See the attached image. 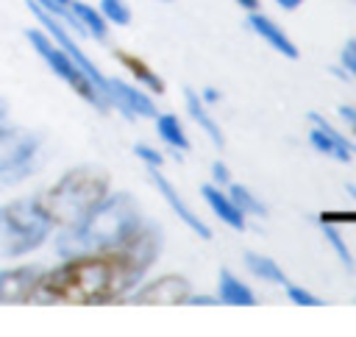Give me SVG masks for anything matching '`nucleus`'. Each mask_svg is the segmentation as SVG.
Wrapping results in <instances>:
<instances>
[{
  "label": "nucleus",
  "mask_w": 356,
  "mask_h": 337,
  "mask_svg": "<svg viewBox=\"0 0 356 337\" xmlns=\"http://www.w3.org/2000/svg\"><path fill=\"white\" fill-rule=\"evenodd\" d=\"M25 39H28L31 47L42 56V61H44V64H47V67H50V70H53V72H56V75H58L75 95H81L86 103H92V106L100 109V111L108 109V103L103 100V95L97 92V86L86 78V72H83V70H81V67H78V64H75V61H72V58H70V56H67V53H64L47 33H44V31L28 28V31H25Z\"/></svg>",
  "instance_id": "39448f33"
},
{
  "label": "nucleus",
  "mask_w": 356,
  "mask_h": 337,
  "mask_svg": "<svg viewBox=\"0 0 356 337\" xmlns=\"http://www.w3.org/2000/svg\"><path fill=\"white\" fill-rule=\"evenodd\" d=\"M108 189H111V178L106 170L95 164H81L67 170L53 187L36 195V203L53 226L72 228L108 195Z\"/></svg>",
  "instance_id": "7ed1b4c3"
},
{
  "label": "nucleus",
  "mask_w": 356,
  "mask_h": 337,
  "mask_svg": "<svg viewBox=\"0 0 356 337\" xmlns=\"http://www.w3.org/2000/svg\"><path fill=\"white\" fill-rule=\"evenodd\" d=\"M306 117H309V123H314V125H317L323 134H328V136H331L337 145H342L348 153H356V145H353V142H350L345 134H339V131H337V128H334V125H331V123H328V120H325L320 111H309Z\"/></svg>",
  "instance_id": "b1692460"
},
{
  "label": "nucleus",
  "mask_w": 356,
  "mask_h": 337,
  "mask_svg": "<svg viewBox=\"0 0 356 337\" xmlns=\"http://www.w3.org/2000/svg\"><path fill=\"white\" fill-rule=\"evenodd\" d=\"M217 298H220V304H228V306H253V304H256L253 290H250L242 279H236L228 267H222V270H220Z\"/></svg>",
  "instance_id": "2eb2a0df"
},
{
  "label": "nucleus",
  "mask_w": 356,
  "mask_h": 337,
  "mask_svg": "<svg viewBox=\"0 0 356 337\" xmlns=\"http://www.w3.org/2000/svg\"><path fill=\"white\" fill-rule=\"evenodd\" d=\"M339 117H342V120L350 125V131L356 134V109H353V106H342V109H339Z\"/></svg>",
  "instance_id": "c756f323"
},
{
  "label": "nucleus",
  "mask_w": 356,
  "mask_h": 337,
  "mask_svg": "<svg viewBox=\"0 0 356 337\" xmlns=\"http://www.w3.org/2000/svg\"><path fill=\"white\" fill-rule=\"evenodd\" d=\"M189 281L184 276H161L156 281H147L142 287H134L125 298L128 304H186L189 298Z\"/></svg>",
  "instance_id": "1a4fd4ad"
},
{
  "label": "nucleus",
  "mask_w": 356,
  "mask_h": 337,
  "mask_svg": "<svg viewBox=\"0 0 356 337\" xmlns=\"http://www.w3.org/2000/svg\"><path fill=\"white\" fill-rule=\"evenodd\" d=\"M186 304H192V306H214V304H220V298H214V295H192L189 292Z\"/></svg>",
  "instance_id": "c85d7f7f"
},
{
  "label": "nucleus",
  "mask_w": 356,
  "mask_h": 337,
  "mask_svg": "<svg viewBox=\"0 0 356 337\" xmlns=\"http://www.w3.org/2000/svg\"><path fill=\"white\" fill-rule=\"evenodd\" d=\"M50 231H53V223L39 209L36 195L17 198L0 206V259H14L36 251Z\"/></svg>",
  "instance_id": "20e7f679"
},
{
  "label": "nucleus",
  "mask_w": 356,
  "mask_h": 337,
  "mask_svg": "<svg viewBox=\"0 0 356 337\" xmlns=\"http://www.w3.org/2000/svg\"><path fill=\"white\" fill-rule=\"evenodd\" d=\"M281 8H286V11H295L298 6H303V0H275Z\"/></svg>",
  "instance_id": "2f4dec72"
},
{
  "label": "nucleus",
  "mask_w": 356,
  "mask_h": 337,
  "mask_svg": "<svg viewBox=\"0 0 356 337\" xmlns=\"http://www.w3.org/2000/svg\"><path fill=\"white\" fill-rule=\"evenodd\" d=\"M228 198L234 201V206L248 217V214H253V217H267V206L245 187V184H228Z\"/></svg>",
  "instance_id": "aec40b11"
},
{
  "label": "nucleus",
  "mask_w": 356,
  "mask_h": 337,
  "mask_svg": "<svg viewBox=\"0 0 356 337\" xmlns=\"http://www.w3.org/2000/svg\"><path fill=\"white\" fill-rule=\"evenodd\" d=\"M339 64H342V70H345L350 78H356V39H348V42L342 45Z\"/></svg>",
  "instance_id": "a878e982"
},
{
  "label": "nucleus",
  "mask_w": 356,
  "mask_h": 337,
  "mask_svg": "<svg viewBox=\"0 0 356 337\" xmlns=\"http://www.w3.org/2000/svg\"><path fill=\"white\" fill-rule=\"evenodd\" d=\"M184 103H186V111H189V117L206 131V136L214 142V148L217 150H222L225 148V136H222V128L214 123V117L206 111V103H203V97H200V92H195L192 86H186L184 89Z\"/></svg>",
  "instance_id": "4468645a"
},
{
  "label": "nucleus",
  "mask_w": 356,
  "mask_h": 337,
  "mask_svg": "<svg viewBox=\"0 0 356 337\" xmlns=\"http://www.w3.org/2000/svg\"><path fill=\"white\" fill-rule=\"evenodd\" d=\"M134 156H139L142 162H145V167H161L164 164V156L156 150V148H150V145H134Z\"/></svg>",
  "instance_id": "bb28decb"
},
{
  "label": "nucleus",
  "mask_w": 356,
  "mask_h": 337,
  "mask_svg": "<svg viewBox=\"0 0 356 337\" xmlns=\"http://www.w3.org/2000/svg\"><path fill=\"white\" fill-rule=\"evenodd\" d=\"M42 273V265H17L0 270V304H31Z\"/></svg>",
  "instance_id": "9d476101"
},
{
  "label": "nucleus",
  "mask_w": 356,
  "mask_h": 337,
  "mask_svg": "<svg viewBox=\"0 0 356 337\" xmlns=\"http://www.w3.org/2000/svg\"><path fill=\"white\" fill-rule=\"evenodd\" d=\"M39 150V134L22 125H0V175L14 178V170L28 173Z\"/></svg>",
  "instance_id": "0eeeda50"
},
{
  "label": "nucleus",
  "mask_w": 356,
  "mask_h": 337,
  "mask_svg": "<svg viewBox=\"0 0 356 337\" xmlns=\"http://www.w3.org/2000/svg\"><path fill=\"white\" fill-rule=\"evenodd\" d=\"M106 103H108V109L114 106L128 120H136V117L153 120L159 114L156 100H150V95H145L142 89H136L120 78H106Z\"/></svg>",
  "instance_id": "6e6552de"
},
{
  "label": "nucleus",
  "mask_w": 356,
  "mask_h": 337,
  "mask_svg": "<svg viewBox=\"0 0 356 337\" xmlns=\"http://www.w3.org/2000/svg\"><path fill=\"white\" fill-rule=\"evenodd\" d=\"M245 267L256 276V279H264V281H273V284H289L286 281V276H284V270L278 267V262H273L270 256H261V253H253V251H248L245 253Z\"/></svg>",
  "instance_id": "6ab92c4d"
},
{
  "label": "nucleus",
  "mask_w": 356,
  "mask_h": 337,
  "mask_svg": "<svg viewBox=\"0 0 356 337\" xmlns=\"http://www.w3.org/2000/svg\"><path fill=\"white\" fill-rule=\"evenodd\" d=\"M114 56H117V61H120L139 84H145L150 92H156V95L164 92V81L159 78V72H156L145 58H139V56H134V53H128V50H117Z\"/></svg>",
  "instance_id": "f3484780"
},
{
  "label": "nucleus",
  "mask_w": 356,
  "mask_h": 337,
  "mask_svg": "<svg viewBox=\"0 0 356 337\" xmlns=\"http://www.w3.org/2000/svg\"><path fill=\"white\" fill-rule=\"evenodd\" d=\"M70 8H72V14L81 19V25L86 28V36H95V39L106 42L108 22H106V17L100 14V8H95V6H89V3H83V0H70Z\"/></svg>",
  "instance_id": "a211bd4d"
},
{
  "label": "nucleus",
  "mask_w": 356,
  "mask_h": 337,
  "mask_svg": "<svg viewBox=\"0 0 356 337\" xmlns=\"http://www.w3.org/2000/svg\"><path fill=\"white\" fill-rule=\"evenodd\" d=\"M320 231H323V237H325V242L334 248V253L339 256V262L345 265V270H353L356 265H353V256H350V248H348V242L342 240V234H339V228H337V223H331V220H320Z\"/></svg>",
  "instance_id": "412c9836"
},
{
  "label": "nucleus",
  "mask_w": 356,
  "mask_h": 337,
  "mask_svg": "<svg viewBox=\"0 0 356 337\" xmlns=\"http://www.w3.org/2000/svg\"><path fill=\"white\" fill-rule=\"evenodd\" d=\"M345 189H348L350 198H356V187H353V184H345Z\"/></svg>",
  "instance_id": "f704fd0d"
},
{
  "label": "nucleus",
  "mask_w": 356,
  "mask_h": 337,
  "mask_svg": "<svg viewBox=\"0 0 356 337\" xmlns=\"http://www.w3.org/2000/svg\"><path fill=\"white\" fill-rule=\"evenodd\" d=\"M142 212L134 195L128 192H108L78 226L64 228V234L56 242V251L61 256H75L86 251H100L122 242L139 223Z\"/></svg>",
  "instance_id": "f03ea898"
},
{
  "label": "nucleus",
  "mask_w": 356,
  "mask_h": 337,
  "mask_svg": "<svg viewBox=\"0 0 356 337\" xmlns=\"http://www.w3.org/2000/svg\"><path fill=\"white\" fill-rule=\"evenodd\" d=\"M100 14L111 25H128L131 22V8L125 0H100Z\"/></svg>",
  "instance_id": "5701e85b"
},
{
  "label": "nucleus",
  "mask_w": 356,
  "mask_h": 337,
  "mask_svg": "<svg viewBox=\"0 0 356 337\" xmlns=\"http://www.w3.org/2000/svg\"><path fill=\"white\" fill-rule=\"evenodd\" d=\"M211 178H214L217 187H228V184H231V170L225 167V162L217 159V162L211 164Z\"/></svg>",
  "instance_id": "cd10ccee"
},
{
  "label": "nucleus",
  "mask_w": 356,
  "mask_h": 337,
  "mask_svg": "<svg viewBox=\"0 0 356 337\" xmlns=\"http://www.w3.org/2000/svg\"><path fill=\"white\" fill-rule=\"evenodd\" d=\"M200 97H203V103H217V100H222L220 89H214V86H203V89H200Z\"/></svg>",
  "instance_id": "7c9ffc66"
},
{
  "label": "nucleus",
  "mask_w": 356,
  "mask_h": 337,
  "mask_svg": "<svg viewBox=\"0 0 356 337\" xmlns=\"http://www.w3.org/2000/svg\"><path fill=\"white\" fill-rule=\"evenodd\" d=\"M200 195L206 198V203L211 206V212H214L225 226H231V228H236V231H245L248 217L234 206V201L228 198V192H222L217 184H203V187H200Z\"/></svg>",
  "instance_id": "ddd939ff"
},
{
  "label": "nucleus",
  "mask_w": 356,
  "mask_h": 337,
  "mask_svg": "<svg viewBox=\"0 0 356 337\" xmlns=\"http://www.w3.org/2000/svg\"><path fill=\"white\" fill-rule=\"evenodd\" d=\"M147 175H150V181L156 184V189L161 192V198L170 203V209H172V212H175V214H178V217H181V220L200 237V240H211V228H209V226H206V223L186 206V201H184V198L175 192V187L161 175V170H159V167H147Z\"/></svg>",
  "instance_id": "9b49d317"
},
{
  "label": "nucleus",
  "mask_w": 356,
  "mask_h": 337,
  "mask_svg": "<svg viewBox=\"0 0 356 337\" xmlns=\"http://www.w3.org/2000/svg\"><path fill=\"white\" fill-rule=\"evenodd\" d=\"M284 290H286L289 301H295L298 306H323V301H320L314 292H309V290H303V287H298V284H284Z\"/></svg>",
  "instance_id": "393cba45"
},
{
  "label": "nucleus",
  "mask_w": 356,
  "mask_h": 337,
  "mask_svg": "<svg viewBox=\"0 0 356 337\" xmlns=\"http://www.w3.org/2000/svg\"><path fill=\"white\" fill-rule=\"evenodd\" d=\"M309 142H312V148L314 150H320V153H325V156H331V159H337V162H342V164H348L350 159H353V153H348L342 145H337L328 134H323L317 125L309 131Z\"/></svg>",
  "instance_id": "4be33fe9"
},
{
  "label": "nucleus",
  "mask_w": 356,
  "mask_h": 337,
  "mask_svg": "<svg viewBox=\"0 0 356 337\" xmlns=\"http://www.w3.org/2000/svg\"><path fill=\"white\" fill-rule=\"evenodd\" d=\"M164 245L159 223L142 220L122 242L64 256L42 273L31 304H117L153 267Z\"/></svg>",
  "instance_id": "f257e3e1"
},
{
  "label": "nucleus",
  "mask_w": 356,
  "mask_h": 337,
  "mask_svg": "<svg viewBox=\"0 0 356 337\" xmlns=\"http://www.w3.org/2000/svg\"><path fill=\"white\" fill-rule=\"evenodd\" d=\"M248 28H250L256 36H261L273 50H278L281 56H286V58H300V50H298V45L289 39V33H284V28H281L278 22H273L267 14H259V8L248 14Z\"/></svg>",
  "instance_id": "f8f14e48"
},
{
  "label": "nucleus",
  "mask_w": 356,
  "mask_h": 337,
  "mask_svg": "<svg viewBox=\"0 0 356 337\" xmlns=\"http://www.w3.org/2000/svg\"><path fill=\"white\" fill-rule=\"evenodd\" d=\"M28 8H31V14L39 19V25L50 33V39H53V42H56V45H58V47H61V50H64V53H67V56H70V58H72L83 72H86V78L97 86V92H100V95H103V100H106V75H103V72L95 67V61H92V58L78 47V42L72 39V33H70V31H67V28H64L53 14H50V11H44L36 0H28Z\"/></svg>",
  "instance_id": "423d86ee"
},
{
  "label": "nucleus",
  "mask_w": 356,
  "mask_h": 337,
  "mask_svg": "<svg viewBox=\"0 0 356 337\" xmlns=\"http://www.w3.org/2000/svg\"><path fill=\"white\" fill-rule=\"evenodd\" d=\"M153 120H156V134L161 136V142L172 148L175 159H181V153H184V150H189V148H192V142H189V136H186V131H184V125H181L178 114L167 111V114H156Z\"/></svg>",
  "instance_id": "dca6fc26"
},
{
  "label": "nucleus",
  "mask_w": 356,
  "mask_h": 337,
  "mask_svg": "<svg viewBox=\"0 0 356 337\" xmlns=\"http://www.w3.org/2000/svg\"><path fill=\"white\" fill-rule=\"evenodd\" d=\"M58 3H70V0H58Z\"/></svg>",
  "instance_id": "c9c22d12"
},
{
  "label": "nucleus",
  "mask_w": 356,
  "mask_h": 337,
  "mask_svg": "<svg viewBox=\"0 0 356 337\" xmlns=\"http://www.w3.org/2000/svg\"><path fill=\"white\" fill-rule=\"evenodd\" d=\"M242 8H248V11H256L259 8V0H236Z\"/></svg>",
  "instance_id": "473e14b6"
},
{
  "label": "nucleus",
  "mask_w": 356,
  "mask_h": 337,
  "mask_svg": "<svg viewBox=\"0 0 356 337\" xmlns=\"http://www.w3.org/2000/svg\"><path fill=\"white\" fill-rule=\"evenodd\" d=\"M164 3H172V0H164Z\"/></svg>",
  "instance_id": "e433bc0d"
},
{
  "label": "nucleus",
  "mask_w": 356,
  "mask_h": 337,
  "mask_svg": "<svg viewBox=\"0 0 356 337\" xmlns=\"http://www.w3.org/2000/svg\"><path fill=\"white\" fill-rule=\"evenodd\" d=\"M6 111H8V106H6V100H3V97H0V120H3V117H6Z\"/></svg>",
  "instance_id": "72a5a7b5"
}]
</instances>
